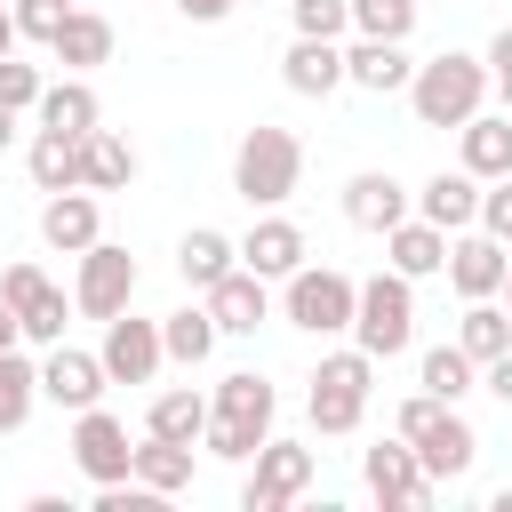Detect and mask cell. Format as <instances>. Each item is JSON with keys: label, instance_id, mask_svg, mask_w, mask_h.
<instances>
[{"label": "cell", "instance_id": "cell-1", "mask_svg": "<svg viewBox=\"0 0 512 512\" xmlns=\"http://www.w3.org/2000/svg\"><path fill=\"white\" fill-rule=\"evenodd\" d=\"M480 104H488V64L464 56V48H448V56H432V64L408 72V112H416V128H464Z\"/></svg>", "mask_w": 512, "mask_h": 512}, {"label": "cell", "instance_id": "cell-2", "mask_svg": "<svg viewBox=\"0 0 512 512\" xmlns=\"http://www.w3.org/2000/svg\"><path fill=\"white\" fill-rule=\"evenodd\" d=\"M296 184H304V144H296L288 128L256 120V128L240 136V152H232V192H240L248 208H280Z\"/></svg>", "mask_w": 512, "mask_h": 512}, {"label": "cell", "instance_id": "cell-3", "mask_svg": "<svg viewBox=\"0 0 512 512\" xmlns=\"http://www.w3.org/2000/svg\"><path fill=\"white\" fill-rule=\"evenodd\" d=\"M408 336H416V280L408 272L360 280V296H352V344L368 360H392V352H408Z\"/></svg>", "mask_w": 512, "mask_h": 512}, {"label": "cell", "instance_id": "cell-4", "mask_svg": "<svg viewBox=\"0 0 512 512\" xmlns=\"http://www.w3.org/2000/svg\"><path fill=\"white\" fill-rule=\"evenodd\" d=\"M352 296H360L352 272H336V264H296L280 312H288V328H304V336H344V328H352Z\"/></svg>", "mask_w": 512, "mask_h": 512}, {"label": "cell", "instance_id": "cell-5", "mask_svg": "<svg viewBox=\"0 0 512 512\" xmlns=\"http://www.w3.org/2000/svg\"><path fill=\"white\" fill-rule=\"evenodd\" d=\"M368 384H376V360L352 344V352H328L320 368H312V392H304V408H312V432H352L360 424V408H368Z\"/></svg>", "mask_w": 512, "mask_h": 512}, {"label": "cell", "instance_id": "cell-6", "mask_svg": "<svg viewBox=\"0 0 512 512\" xmlns=\"http://www.w3.org/2000/svg\"><path fill=\"white\" fill-rule=\"evenodd\" d=\"M248 464H256V472H248V488H240V512H288V504L312 488V472H320V456H312V448L272 440V432H264V448H256Z\"/></svg>", "mask_w": 512, "mask_h": 512}, {"label": "cell", "instance_id": "cell-7", "mask_svg": "<svg viewBox=\"0 0 512 512\" xmlns=\"http://www.w3.org/2000/svg\"><path fill=\"white\" fill-rule=\"evenodd\" d=\"M128 296H136V256L112 248V240H88L80 248V272H72V312L112 320V312H128Z\"/></svg>", "mask_w": 512, "mask_h": 512}, {"label": "cell", "instance_id": "cell-8", "mask_svg": "<svg viewBox=\"0 0 512 512\" xmlns=\"http://www.w3.org/2000/svg\"><path fill=\"white\" fill-rule=\"evenodd\" d=\"M0 296H8V312L24 320L32 344H64V312H72V304H64V288H56L40 264H8V272H0Z\"/></svg>", "mask_w": 512, "mask_h": 512}, {"label": "cell", "instance_id": "cell-9", "mask_svg": "<svg viewBox=\"0 0 512 512\" xmlns=\"http://www.w3.org/2000/svg\"><path fill=\"white\" fill-rule=\"evenodd\" d=\"M96 360H104V376L112 384H152L160 376V320H136V312H112L104 320V344H96Z\"/></svg>", "mask_w": 512, "mask_h": 512}, {"label": "cell", "instance_id": "cell-10", "mask_svg": "<svg viewBox=\"0 0 512 512\" xmlns=\"http://www.w3.org/2000/svg\"><path fill=\"white\" fill-rule=\"evenodd\" d=\"M408 448H416V464H424V472H432V488H440V480H464V472H472L480 432H472V424H464V416L440 400V408H432V416L408 432Z\"/></svg>", "mask_w": 512, "mask_h": 512}, {"label": "cell", "instance_id": "cell-11", "mask_svg": "<svg viewBox=\"0 0 512 512\" xmlns=\"http://www.w3.org/2000/svg\"><path fill=\"white\" fill-rule=\"evenodd\" d=\"M72 464H80L96 488L128 480V464H136V448H128V424H120V416H104V408H80V424H72Z\"/></svg>", "mask_w": 512, "mask_h": 512}, {"label": "cell", "instance_id": "cell-12", "mask_svg": "<svg viewBox=\"0 0 512 512\" xmlns=\"http://www.w3.org/2000/svg\"><path fill=\"white\" fill-rule=\"evenodd\" d=\"M360 472H368V488L392 504V512H416V504H432V472L416 464V448L392 432V440H376L368 456H360Z\"/></svg>", "mask_w": 512, "mask_h": 512}, {"label": "cell", "instance_id": "cell-13", "mask_svg": "<svg viewBox=\"0 0 512 512\" xmlns=\"http://www.w3.org/2000/svg\"><path fill=\"white\" fill-rule=\"evenodd\" d=\"M104 384H112V376H104V360H96V352L48 344V360H40V400H56V408H72V416H80V408H96V400H104Z\"/></svg>", "mask_w": 512, "mask_h": 512}, {"label": "cell", "instance_id": "cell-14", "mask_svg": "<svg viewBox=\"0 0 512 512\" xmlns=\"http://www.w3.org/2000/svg\"><path fill=\"white\" fill-rule=\"evenodd\" d=\"M504 264H512V248L464 224V232L448 240V264H440V272H448V280H456V296L472 304V296H496V288H504Z\"/></svg>", "mask_w": 512, "mask_h": 512}, {"label": "cell", "instance_id": "cell-15", "mask_svg": "<svg viewBox=\"0 0 512 512\" xmlns=\"http://www.w3.org/2000/svg\"><path fill=\"white\" fill-rule=\"evenodd\" d=\"M208 320H216V336H256L264 320H272V296H264V272H248V264H232L216 288H208Z\"/></svg>", "mask_w": 512, "mask_h": 512}, {"label": "cell", "instance_id": "cell-16", "mask_svg": "<svg viewBox=\"0 0 512 512\" xmlns=\"http://www.w3.org/2000/svg\"><path fill=\"white\" fill-rule=\"evenodd\" d=\"M344 216H352L360 232H392V224L408 216V184H400L392 168H360V176L344 184Z\"/></svg>", "mask_w": 512, "mask_h": 512}, {"label": "cell", "instance_id": "cell-17", "mask_svg": "<svg viewBox=\"0 0 512 512\" xmlns=\"http://www.w3.org/2000/svg\"><path fill=\"white\" fill-rule=\"evenodd\" d=\"M40 240H48V248H64V256H80L88 240H104L96 192H88V184H72V192H48V208H40Z\"/></svg>", "mask_w": 512, "mask_h": 512}, {"label": "cell", "instance_id": "cell-18", "mask_svg": "<svg viewBox=\"0 0 512 512\" xmlns=\"http://www.w3.org/2000/svg\"><path fill=\"white\" fill-rule=\"evenodd\" d=\"M456 160H464L480 184L512 176V112H472V120L456 128Z\"/></svg>", "mask_w": 512, "mask_h": 512}, {"label": "cell", "instance_id": "cell-19", "mask_svg": "<svg viewBox=\"0 0 512 512\" xmlns=\"http://www.w3.org/2000/svg\"><path fill=\"white\" fill-rule=\"evenodd\" d=\"M408 72H416V64H408V40H368V32H360V40L344 48V80H352V88H368V96L408 88Z\"/></svg>", "mask_w": 512, "mask_h": 512}, {"label": "cell", "instance_id": "cell-20", "mask_svg": "<svg viewBox=\"0 0 512 512\" xmlns=\"http://www.w3.org/2000/svg\"><path fill=\"white\" fill-rule=\"evenodd\" d=\"M416 216H424V224H440V232L480 224V176H472V168H440V176L416 192Z\"/></svg>", "mask_w": 512, "mask_h": 512}, {"label": "cell", "instance_id": "cell-21", "mask_svg": "<svg viewBox=\"0 0 512 512\" xmlns=\"http://www.w3.org/2000/svg\"><path fill=\"white\" fill-rule=\"evenodd\" d=\"M280 80L296 88V96H336L344 88V48L336 40H288V56H280Z\"/></svg>", "mask_w": 512, "mask_h": 512}, {"label": "cell", "instance_id": "cell-22", "mask_svg": "<svg viewBox=\"0 0 512 512\" xmlns=\"http://www.w3.org/2000/svg\"><path fill=\"white\" fill-rule=\"evenodd\" d=\"M80 184L88 192H128L136 184V144L120 128H88L80 136Z\"/></svg>", "mask_w": 512, "mask_h": 512}, {"label": "cell", "instance_id": "cell-23", "mask_svg": "<svg viewBox=\"0 0 512 512\" xmlns=\"http://www.w3.org/2000/svg\"><path fill=\"white\" fill-rule=\"evenodd\" d=\"M240 264H248V272H264V280H288V272L304 264V232H296L288 216H256V224H248V240H240Z\"/></svg>", "mask_w": 512, "mask_h": 512}, {"label": "cell", "instance_id": "cell-24", "mask_svg": "<svg viewBox=\"0 0 512 512\" xmlns=\"http://www.w3.org/2000/svg\"><path fill=\"white\" fill-rule=\"evenodd\" d=\"M128 480H144L152 496H184V488H192V440H160V432H144Z\"/></svg>", "mask_w": 512, "mask_h": 512}, {"label": "cell", "instance_id": "cell-25", "mask_svg": "<svg viewBox=\"0 0 512 512\" xmlns=\"http://www.w3.org/2000/svg\"><path fill=\"white\" fill-rule=\"evenodd\" d=\"M384 256H392V272L424 280V272H440V264H448V232H440V224H424V216H400V224L384 232Z\"/></svg>", "mask_w": 512, "mask_h": 512}, {"label": "cell", "instance_id": "cell-26", "mask_svg": "<svg viewBox=\"0 0 512 512\" xmlns=\"http://www.w3.org/2000/svg\"><path fill=\"white\" fill-rule=\"evenodd\" d=\"M208 416H232V424H248V432H272V416H280V392H272L256 368H240V376H224V384H216Z\"/></svg>", "mask_w": 512, "mask_h": 512}, {"label": "cell", "instance_id": "cell-27", "mask_svg": "<svg viewBox=\"0 0 512 512\" xmlns=\"http://www.w3.org/2000/svg\"><path fill=\"white\" fill-rule=\"evenodd\" d=\"M40 128H56V136H88L96 120H104V104H96V88L72 72V80H56V88H40Z\"/></svg>", "mask_w": 512, "mask_h": 512}, {"label": "cell", "instance_id": "cell-28", "mask_svg": "<svg viewBox=\"0 0 512 512\" xmlns=\"http://www.w3.org/2000/svg\"><path fill=\"white\" fill-rule=\"evenodd\" d=\"M232 264H240V240H224L216 224L184 232V248H176V272H184V288H200V296H208V288H216Z\"/></svg>", "mask_w": 512, "mask_h": 512}, {"label": "cell", "instance_id": "cell-29", "mask_svg": "<svg viewBox=\"0 0 512 512\" xmlns=\"http://www.w3.org/2000/svg\"><path fill=\"white\" fill-rule=\"evenodd\" d=\"M48 56H56V64H72V72L112 64V24H104L96 8H72V16H64V32L48 40Z\"/></svg>", "mask_w": 512, "mask_h": 512}, {"label": "cell", "instance_id": "cell-30", "mask_svg": "<svg viewBox=\"0 0 512 512\" xmlns=\"http://www.w3.org/2000/svg\"><path fill=\"white\" fill-rule=\"evenodd\" d=\"M24 168H32V184H40V192H72V184H80V136L40 128V136H32V152H24Z\"/></svg>", "mask_w": 512, "mask_h": 512}, {"label": "cell", "instance_id": "cell-31", "mask_svg": "<svg viewBox=\"0 0 512 512\" xmlns=\"http://www.w3.org/2000/svg\"><path fill=\"white\" fill-rule=\"evenodd\" d=\"M416 384H424L432 400H448V408H456V400L480 384V360H472L464 344H432V352H424V368H416Z\"/></svg>", "mask_w": 512, "mask_h": 512}, {"label": "cell", "instance_id": "cell-32", "mask_svg": "<svg viewBox=\"0 0 512 512\" xmlns=\"http://www.w3.org/2000/svg\"><path fill=\"white\" fill-rule=\"evenodd\" d=\"M144 432H160V440H192V448H200V432H208V400H200L192 384H176V392H160V400L144 408Z\"/></svg>", "mask_w": 512, "mask_h": 512}, {"label": "cell", "instance_id": "cell-33", "mask_svg": "<svg viewBox=\"0 0 512 512\" xmlns=\"http://www.w3.org/2000/svg\"><path fill=\"white\" fill-rule=\"evenodd\" d=\"M160 352H168V360H184V368H200V360L216 352V320H208V304L168 312V320H160Z\"/></svg>", "mask_w": 512, "mask_h": 512}, {"label": "cell", "instance_id": "cell-34", "mask_svg": "<svg viewBox=\"0 0 512 512\" xmlns=\"http://www.w3.org/2000/svg\"><path fill=\"white\" fill-rule=\"evenodd\" d=\"M456 344H464L472 360H496V352L512 344V312H496V296H472L464 320H456Z\"/></svg>", "mask_w": 512, "mask_h": 512}, {"label": "cell", "instance_id": "cell-35", "mask_svg": "<svg viewBox=\"0 0 512 512\" xmlns=\"http://www.w3.org/2000/svg\"><path fill=\"white\" fill-rule=\"evenodd\" d=\"M32 400H40V368L24 352H0V432H24Z\"/></svg>", "mask_w": 512, "mask_h": 512}, {"label": "cell", "instance_id": "cell-36", "mask_svg": "<svg viewBox=\"0 0 512 512\" xmlns=\"http://www.w3.org/2000/svg\"><path fill=\"white\" fill-rule=\"evenodd\" d=\"M352 32H368V40H408V32H416V0H352Z\"/></svg>", "mask_w": 512, "mask_h": 512}, {"label": "cell", "instance_id": "cell-37", "mask_svg": "<svg viewBox=\"0 0 512 512\" xmlns=\"http://www.w3.org/2000/svg\"><path fill=\"white\" fill-rule=\"evenodd\" d=\"M288 16H296L304 40H344L352 32V0H288Z\"/></svg>", "mask_w": 512, "mask_h": 512}, {"label": "cell", "instance_id": "cell-38", "mask_svg": "<svg viewBox=\"0 0 512 512\" xmlns=\"http://www.w3.org/2000/svg\"><path fill=\"white\" fill-rule=\"evenodd\" d=\"M8 16H16V40H56L64 32V16H72V0H8Z\"/></svg>", "mask_w": 512, "mask_h": 512}, {"label": "cell", "instance_id": "cell-39", "mask_svg": "<svg viewBox=\"0 0 512 512\" xmlns=\"http://www.w3.org/2000/svg\"><path fill=\"white\" fill-rule=\"evenodd\" d=\"M200 448H208V456H224V464H248V456L264 448V432H248V424H232V416H208Z\"/></svg>", "mask_w": 512, "mask_h": 512}, {"label": "cell", "instance_id": "cell-40", "mask_svg": "<svg viewBox=\"0 0 512 512\" xmlns=\"http://www.w3.org/2000/svg\"><path fill=\"white\" fill-rule=\"evenodd\" d=\"M40 88H48V80H40V64H16V48H8V56H0V104H8V112H32V104H40Z\"/></svg>", "mask_w": 512, "mask_h": 512}, {"label": "cell", "instance_id": "cell-41", "mask_svg": "<svg viewBox=\"0 0 512 512\" xmlns=\"http://www.w3.org/2000/svg\"><path fill=\"white\" fill-rule=\"evenodd\" d=\"M480 232L512 248V176H496V184H480Z\"/></svg>", "mask_w": 512, "mask_h": 512}, {"label": "cell", "instance_id": "cell-42", "mask_svg": "<svg viewBox=\"0 0 512 512\" xmlns=\"http://www.w3.org/2000/svg\"><path fill=\"white\" fill-rule=\"evenodd\" d=\"M480 384H488V392H496V400L512 408V344H504L496 360H480Z\"/></svg>", "mask_w": 512, "mask_h": 512}, {"label": "cell", "instance_id": "cell-43", "mask_svg": "<svg viewBox=\"0 0 512 512\" xmlns=\"http://www.w3.org/2000/svg\"><path fill=\"white\" fill-rule=\"evenodd\" d=\"M240 0H176V16H192V24H224Z\"/></svg>", "mask_w": 512, "mask_h": 512}, {"label": "cell", "instance_id": "cell-44", "mask_svg": "<svg viewBox=\"0 0 512 512\" xmlns=\"http://www.w3.org/2000/svg\"><path fill=\"white\" fill-rule=\"evenodd\" d=\"M480 64H488V80H504V72H512V24L488 40V56H480Z\"/></svg>", "mask_w": 512, "mask_h": 512}, {"label": "cell", "instance_id": "cell-45", "mask_svg": "<svg viewBox=\"0 0 512 512\" xmlns=\"http://www.w3.org/2000/svg\"><path fill=\"white\" fill-rule=\"evenodd\" d=\"M16 344H24V320H16V312H8V296H0V352H16Z\"/></svg>", "mask_w": 512, "mask_h": 512}, {"label": "cell", "instance_id": "cell-46", "mask_svg": "<svg viewBox=\"0 0 512 512\" xmlns=\"http://www.w3.org/2000/svg\"><path fill=\"white\" fill-rule=\"evenodd\" d=\"M8 48H16V16L0 8V56H8Z\"/></svg>", "mask_w": 512, "mask_h": 512}, {"label": "cell", "instance_id": "cell-47", "mask_svg": "<svg viewBox=\"0 0 512 512\" xmlns=\"http://www.w3.org/2000/svg\"><path fill=\"white\" fill-rule=\"evenodd\" d=\"M8 136H16V112H8V104H0V152H8Z\"/></svg>", "mask_w": 512, "mask_h": 512}, {"label": "cell", "instance_id": "cell-48", "mask_svg": "<svg viewBox=\"0 0 512 512\" xmlns=\"http://www.w3.org/2000/svg\"><path fill=\"white\" fill-rule=\"evenodd\" d=\"M488 512H512V488H496V504H488Z\"/></svg>", "mask_w": 512, "mask_h": 512}, {"label": "cell", "instance_id": "cell-49", "mask_svg": "<svg viewBox=\"0 0 512 512\" xmlns=\"http://www.w3.org/2000/svg\"><path fill=\"white\" fill-rule=\"evenodd\" d=\"M496 88H504V112H512V72H504V80H496Z\"/></svg>", "mask_w": 512, "mask_h": 512}, {"label": "cell", "instance_id": "cell-50", "mask_svg": "<svg viewBox=\"0 0 512 512\" xmlns=\"http://www.w3.org/2000/svg\"><path fill=\"white\" fill-rule=\"evenodd\" d=\"M504 288H512V264H504Z\"/></svg>", "mask_w": 512, "mask_h": 512}]
</instances>
